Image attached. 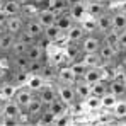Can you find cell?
<instances>
[{
	"label": "cell",
	"instance_id": "6da1fadb",
	"mask_svg": "<svg viewBox=\"0 0 126 126\" xmlns=\"http://www.w3.org/2000/svg\"><path fill=\"white\" fill-rule=\"evenodd\" d=\"M56 95H58V99L63 101L66 106H73L79 99H77V94H75V89H73V85L72 84H62L56 87Z\"/></svg>",
	"mask_w": 126,
	"mask_h": 126
},
{
	"label": "cell",
	"instance_id": "7a4b0ae2",
	"mask_svg": "<svg viewBox=\"0 0 126 126\" xmlns=\"http://www.w3.org/2000/svg\"><path fill=\"white\" fill-rule=\"evenodd\" d=\"M43 31H44V27L39 24V21H38L36 17H31V19L24 21V32H26L31 39L39 41L43 38Z\"/></svg>",
	"mask_w": 126,
	"mask_h": 126
},
{
	"label": "cell",
	"instance_id": "3957f363",
	"mask_svg": "<svg viewBox=\"0 0 126 126\" xmlns=\"http://www.w3.org/2000/svg\"><path fill=\"white\" fill-rule=\"evenodd\" d=\"M102 44V38H97L94 34H85L80 39V51L82 53H97Z\"/></svg>",
	"mask_w": 126,
	"mask_h": 126
},
{
	"label": "cell",
	"instance_id": "277c9868",
	"mask_svg": "<svg viewBox=\"0 0 126 126\" xmlns=\"http://www.w3.org/2000/svg\"><path fill=\"white\" fill-rule=\"evenodd\" d=\"M5 31L12 36H19L24 31V17L19 16H7L5 17Z\"/></svg>",
	"mask_w": 126,
	"mask_h": 126
},
{
	"label": "cell",
	"instance_id": "5b68a950",
	"mask_svg": "<svg viewBox=\"0 0 126 126\" xmlns=\"http://www.w3.org/2000/svg\"><path fill=\"white\" fill-rule=\"evenodd\" d=\"M24 56L27 58V62H43V58H44V46H43V43H31L29 46H27V49H26V53H24Z\"/></svg>",
	"mask_w": 126,
	"mask_h": 126
},
{
	"label": "cell",
	"instance_id": "8992f818",
	"mask_svg": "<svg viewBox=\"0 0 126 126\" xmlns=\"http://www.w3.org/2000/svg\"><path fill=\"white\" fill-rule=\"evenodd\" d=\"M36 97V92H32L29 87L27 89H21V90H17L16 94H14V101L17 102V104L21 106V109H27V106L32 102V99Z\"/></svg>",
	"mask_w": 126,
	"mask_h": 126
},
{
	"label": "cell",
	"instance_id": "52a82bcc",
	"mask_svg": "<svg viewBox=\"0 0 126 126\" xmlns=\"http://www.w3.org/2000/svg\"><path fill=\"white\" fill-rule=\"evenodd\" d=\"M118 53H119V49H116L114 46H111V44H107V43H104V41H102L101 48H99V55H101V58H102V63H106V65L114 62L116 56H118Z\"/></svg>",
	"mask_w": 126,
	"mask_h": 126
},
{
	"label": "cell",
	"instance_id": "ba28073f",
	"mask_svg": "<svg viewBox=\"0 0 126 126\" xmlns=\"http://www.w3.org/2000/svg\"><path fill=\"white\" fill-rule=\"evenodd\" d=\"M56 12H53L51 9H39L38 10V14H36V19L39 21V24H41L43 27H48V26H53L55 24V21H56Z\"/></svg>",
	"mask_w": 126,
	"mask_h": 126
},
{
	"label": "cell",
	"instance_id": "9c48e42d",
	"mask_svg": "<svg viewBox=\"0 0 126 126\" xmlns=\"http://www.w3.org/2000/svg\"><path fill=\"white\" fill-rule=\"evenodd\" d=\"M21 112H22L21 106L17 104L16 101H7V102H3V116H2V118L17 121V118H19Z\"/></svg>",
	"mask_w": 126,
	"mask_h": 126
},
{
	"label": "cell",
	"instance_id": "30bf717a",
	"mask_svg": "<svg viewBox=\"0 0 126 126\" xmlns=\"http://www.w3.org/2000/svg\"><path fill=\"white\" fill-rule=\"evenodd\" d=\"M85 36V29L82 27L80 22H73L72 27L66 31V39L68 43H80V39Z\"/></svg>",
	"mask_w": 126,
	"mask_h": 126
},
{
	"label": "cell",
	"instance_id": "8fae6325",
	"mask_svg": "<svg viewBox=\"0 0 126 126\" xmlns=\"http://www.w3.org/2000/svg\"><path fill=\"white\" fill-rule=\"evenodd\" d=\"M56 97H58V95H56V89H53V87H44V85H43L41 89L38 90V99L41 101V104L44 106V107L48 104H51Z\"/></svg>",
	"mask_w": 126,
	"mask_h": 126
},
{
	"label": "cell",
	"instance_id": "7c38bea8",
	"mask_svg": "<svg viewBox=\"0 0 126 126\" xmlns=\"http://www.w3.org/2000/svg\"><path fill=\"white\" fill-rule=\"evenodd\" d=\"M82 80L87 82V84H90V85L99 82V80H102V70H101V66H87V70L82 75Z\"/></svg>",
	"mask_w": 126,
	"mask_h": 126
},
{
	"label": "cell",
	"instance_id": "4fadbf2b",
	"mask_svg": "<svg viewBox=\"0 0 126 126\" xmlns=\"http://www.w3.org/2000/svg\"><path fill=\"white\" fill-rule=\"evenodd\" d=\"M85 10H87V16H90V17L95 19L97 16H101L107 9H106V3L102 0H89V3L85 5Z\"/></svg>",
	"mask_w": 126,
	"mask_h": 126
},
{
	"label": "cell",
	"instance_id": "5bb4252c",
	"mask_svg": "<svg viewBox=\"0 0 126 126\" xmlns=\"http://www.w3.org/2000/svg\"><path fill=\"white\" fill-rule=\"evenodd\" d=\"M73 89H75V94H77V99H79V101H85V99L92 94L90 84L84 82L82 79H77V82L73 84Z\"/></svg>",
	"mask_w": 126,
	"mask_h": 126
},
{
	"label": "cell",
	"instance_id": "9a60e30c",
	"mask_svg": "<svg viewBox=\"0 0 126 126\" xmlns=\"http://www.w3.org/2000/svg\"><path fill=\"white\" fill-rule=\"evenodd\" d=\"M56 77H58V80L62 82V84H75L77 82V75L73 73V70H72V66H62L58 72H56Z\"/></svg>",
	"mask_w": 126,
	"mask_h": 126
},
{
	"label": "cell",
	"instance_id": "2e32d148",
	"mask_svg": "<svg viewBox=\"0 0 126 126\" xmlns=\"http://www.w3.org/2000/svg\"><path fill=\"white\" fill-rule=\"evenodd\" d=\"M112 26H111V12H102L101 16H97L95 17V29L101 32V34H104L106 31H109Z\"/></svg>",
	"mask_w": 126,
	"mask_h": 126
},
{
	"label": "cell",
	"instance_id": "e0dca14e",
	"mask_svg": "<svg viewBox=\"0 0 126 126\" xmlns=\"http://www.w3.org/2000/svg\"><path fill=\"white\" fill-rule=\"evenodd\" d=\"M73 22H75V21H73V17H72L68 12H66V14H65V12H62V14H58V16H56L55 26H56V27H58V29L63 32V34H65V32L72 27V24H73Z\"/></svg>",
	"mask_w": 126,
	"mask_h": 126
},
{
	"label": "cell",
	"instance_id": "ac0fdd59",
	"mask_svg": "<svg viewBox=\"0 0 126 126\" xmlns=\"http://www.w3.org/2000/svg\"><path fill=\"white\" fill-rule=\"evenodd\" d=\"M2 12L5 16H19L22 12V5L17 3L16 0H3L2 3Z\"/></svg>",
	"mask_w": 126,
	"mask_h": 126
},
{
	"label": "cell",
	"instance_id": "d6986e66",
	"mask_svg": "<svg viewBox=\"0 0 126 126\" xmlns=\"http://www.w3.org/2000/svg\"><path fill=\"white\" fill-rule=\"evenodd\" d=\"M111 26L116 31H123L126 29V14L121 10H116L111 14Z\"/></svg>",
	"mask_w": 126,
	"mask_h": 126
},
{
	"label": "cell",
	"instance_id": "ffe728a7",
	"mask_svg": "<svg viewBox=\"0 0 126 126\" xmlns=\"http://www.w3.org/2000/svg\"><path fill=\"white\" fill-rule=\"evenodd\" d=\"M62 36H63V32L55 26V24L44 27V31H43V39H46L48 43H56Z\"/></svg>",
	"mask_w": 126,
	"mask_h": 126
},
{
	"label": "cell",
	"instance_id": "44dd1931",
	"mask_svg": "<svg viewBox=\"0 0 126 126\" xmlns=\"http://www.w3.org/2000/svg\"><path fill=\"white\" fill-rule=\"evenodd\" d=\"M68 14L73 17V21H80L87 16V10H85V5L82 2H77V3H72L68 7Z\"/></svg>",
	"mask_w": 126,
	"mask_h": 126
},
{
	"label": "cell",
	"instance_id": "7402d4cb",
	"mask_svg": "<svg viewBox=\"0 0 126 126\" xmlns=\"http://www.w3.org/2000/svg\"><path fill=\"white\" fill-rule=\"evenodd\" d=\"M102 41L107 43V44H111V46H114L116 49H119V31H116V29H109V31H106L104 34H102ZM121 51V49H119Z\"/></svg>",
	"mask_w": 126,
	"mask_h": 126
},
{
	"label": "cell",
	"instance_id": "603a6c76",
	"mask_svg": "<svg viewBox=\"0 0 126 126\" xmlns=\"http://www.w3.org/2000/svg\"><path fill=\"white\" fill-rule=\"evenodd\" d=\"M16 41V36H12L10 32H2L0 34V53H10V48Z\"/></svg>",
	"mask_w": 126,
	"mask_h": 126
},
{
	"label": "cell",
	"instance_id": "cb8c5ba5",
	"mask_svg": "<svg viewBox=\"0 0 126 126\" xmlns=\"http://www.w3.org/2000/svg\"><path fill=\"white\" fill-rule=\"evenodd\" d=\"M82 63L85 66H101L102 65V58H101L99 51L97 53H84L82 55Z\"/></svg>",
	"mask_w": 126,
	"mask_h": 126
},
{
	"label": "cell",
	"instance_id": "d4e9b609",
	"mask_svg": "<svg viewBox=\"0 0 126 126\" xmlns=\"http://www.w3.org/2000/svg\"><path fill=\"white\" fill-rule=\"evenodd\" d=\"M29 44H31V43L24 41L22 38H19V36H16V41H14V44H12V48H10V55H24Z\"/></svg>",
	"mask_w": 126,
	"mask_h": 126
},
{
	"label": "cell",
	"instance_id": "484cf974",
	"mask_svg": "<svg viewBox=\"0 0 126 126\" xmlns=\"http://www.w3.org/2000/svg\"><path fill=\"white\" fill-rule=\"evenodd\" d=\"M66 107H68V106L65 104L63 101H60L58 97H56V99H55L51 104L46 106V109H49V111H51L55 116H62V114H65V112H66Z\"/></svg>",
	"mask_w": 126,
	"mask_h": 126
},
{
	"label": "cell",
	"instance_id": "4316f807",
	"mask_svg": "<svg viewBox=\"0 0 126 126\" xmlns=\"http://www.w3.org/2000/svg\"><path fill=\"white\" fill-rule=\"evenodd\" d=\"M55 119H56V116L49 111V109H43L41 112H39V116H38V123L39 125H55Z\"/></svg>",
	"mask_w": 126,
	"mask_h": 126
},
{
	"label": "cell",
	"instance_id": "83f0119b",
	"mask_svg": "<svg viewBox=\"0 0 126 126\" xmlns=\"http://www.w3.org/2000/svg\"><path fill=\"white\" fill-rule=\"evenodd\" d=\"M116 102H118V97H116L112 92H109V90L101 97V106H102L104 109H112V107L116 106Z\"/></svg>",
	"mask_w": 126,
	"mask_h": 126
},
{
	"label": "cell",
	"instance_id": "f1b7e54d",
	"mask_svg": "<svg viewBox=\"0 0 126 126\" xmlns=\"http://www.w3.org/2000/svg\"><path fill=\"white\" fill-rule=\"evenodd\" d=\"M107 80H99V82H95V84L90 85V90H92V94L94 95H99V97H102L106 92H107Z\"/></svg>",
	"mask_w": 126,
	"mask_h": 126
},
{
	"label": "cell",
	"instance_id": "f546056e",
	"mask_svg": "<svg viewBox=\"0 0 126 126\" xmlns=\"http://www.w3.org/2000/svg\"><path fill=\"white\" fill-rule=\"evenodd\" d=\"M85 106L89 107V109H92V111H97V109H101L102 106H101V97L99 95H94V94H90L87 99H85Z\"/></svg>",
	"mask_w": 126,
	"mask_h": 126
},
{
	"label": "cell",
	"instance_id": "4dcf8cb0",
	"mask_svg": "<svg viewBox=\"0 0 126 126\" xmlns=\"http://www.w3.org/2000/svg\"><path fill=\"white\" fill-rule=\"evenodd\" d=\"M12 82H14V85H21L24 82H27V72L26 70H16Z\"/></svg>",
	"mask_w": 126,
	"mask_h": 126
},
{
	"label": "cell",
	"instance_id": "1f68e13d",
	"mask_svg": "<svg viewBox=\"0 0 126 126\" xmlns=\"http://www.w3.org/2000/svg\"><path fill=\"white\" fill-rule=\"evenodd\" d=\"M14 94H16V90H14V84H5L0 87V95L2 97H14Z\"/></svg>",
	"mask_w": 126,
	"mask_h": 126
},
{
	"label": "cell",
	"instance_id": "d6a6232c",
	"mask_svg": "<svg viewBox=\"0 0 126 126\" xmlns=\"http://www.w3.org/2000/svg\"><path fill=\"white\" fill-rule=\"evenodd\" d=\"M41 87H43V77L41 75H36V77H32V79L29 80V89H31L32 92L39 90Z\"/></svg>",
	"mask_w": 126,
	"mask_h": 126
},
{
	"label": "cell",
	"instance_id": "836d02e7",
	"mask_svg": "<svg viewBox=\"0 0 126 126\" xmlns=\"http://www.w3.org/2000/svg\"><path fill=\"white\" fill-rule=\"evenodd\" d=\"M70 66H72V70H73V73L77 75V79H82V75H84V72L87 70V66H85L84 63H82V60H80L79 63L75 62L73 65H70Z\"/></svg>",
	"mask_w": 126,
	"mask_h": 126
},
{
	"label": "cell",
	"instance_id": "e575fe53",
	"mask_svg": "<svg viewBox=\"0 0 126 126\" xmlns=\"http://www.w3.org/2000/svg\"><path fill=\"white\" fill-rule=\"evenodd\" d=\"M114 109V112H116V116L118 118H123V116H126V102H116V106L112 107Z\"/></svg>",
	"mask_w": 126,
	"mask_h": 126
},
{
	"label": "cell",
	"instance_id": "d590c367",
	"mask_svg": "<svg viewBox=\"0 0 126 126\" xmlns=\"http://www.w3.org/2000/svg\"><path fill=\"white\" fill-rule=\"evenodd\" d=\"M119 49H126V29L119 31Z\"/></svg>",
	"mask_w": 126,
	"mask_h": 126
},
{
	"label": "cell",
	"instance_id": "8d00e7d4",
	"mask_svg": "<svg viewBox=\"0 0 126 126\" xmlns=\"http://www.w3.org/2000/svg\"><path fill=\"white\" fill-rule=\"evenodd\" d=\"M32 5H36L38 9H41V7H44L46 3H48V0H29Z\"/></svg>",
	"mask_w": 126,
	"mask_h": 126
},
{
	"label": "cell",
	"instance_id": "74e56055",
	"mask_svg": "<svg viewBox=\"0 0 126 126\" xmlns=\"http://www.w3.org/2000/svg\"><path fill=\"white\" fill-rule=\"evenodd\" d=\"M2 32H5V22L3 21H0V34Z\"/></svg>",
	"mask_w": 126,
	"mask_h": 126
},
{
	"label": "cell",
	"instance_id": "f35d334b",
	"mask_svg": "<svg viewBox=\"0 0 126 126\" xmlns=\"http://www.w3.org/2000/svg\"><path fill=\"white\" fill-rule=\"evenodd\" d=\"M119 10H121V12H125V14H126V0H125V3H123V5L119 7Z\"/></svg>",
	"mask_w": 126,
	"mask_h": 126
},
{
	"label": "cell",
	"instance_id": "ab89813d",
	"mask_svg": "<svg viewBox=\"0 0 126 126\" xmlns=\"http://www.w3.org/2000/svg\"><path fill=\"white\" fill-rule=\"evenodd\" d=\"M17 3H21V5H26V3H29V0H16Z\"/></svg>",
	"mask_w": 126,
	"mask_h": 126
},
{
	"label": "cell",
	"instance_id": "60d3db41",
	"mask_svg": "<svg viewBox=\"0 0 126 126\" xmlns=\"http://www.w3.org/2000/svg\"><path fill=\"white\" fill-rule=\"evenodd\" d=\"M2 116H3V104L0 102V119H2Z\"/></svg>",
	"mask_w": 126,
	"mask_h": 126
},
{
	"label": "cell",
	"instance_id": "b9f144b4",
	"mask_svg": "<svg viewBox=\"0 0 126 126\" xmlns=\"http://www.w3.org/2000/svg\"><path fill=\"white\" fill-rule=\"evenodd\" d=\"M2 3H3V0H0V12H2Z\"/></svg>",
	"mask_w": 126,
	"mask_h": 126
},
{
	"label": "cell",
	"instance_id": "7bdbcfd3",
	"mask_svg": "<svg viewBox=\"0 0 126 126\" xmlns=\"http://www.w3.org/2000/svg\"><path fill=\"white\" fill-rule=\"evenodd\" d=\"M0 58H2V53H0Z\"/></svg>",
	"mask_w": 126,
	"mask_h": 126
}]
</instances>
